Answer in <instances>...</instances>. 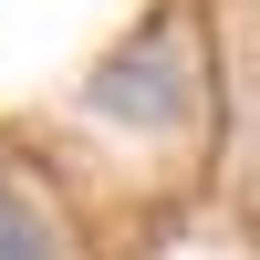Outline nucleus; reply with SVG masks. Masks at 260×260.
Masks as SVG:
<instances>
[{
	"mask_svg": "<svg viewBox=\"0 0 260 260\" xmlns=\"http://www.w3.org/2000/svg\"><path fill=\"white\" fill-rule=\"evenodd\" d=\"M0 260H62L52 208H42L31 187H11V177H0Z\"/></svg>",
	"mask_w": 260,
	"mask_h": 260,
	"instance_id": "obj_1",
	"label": "nucleus"
}]
</instances>
